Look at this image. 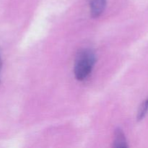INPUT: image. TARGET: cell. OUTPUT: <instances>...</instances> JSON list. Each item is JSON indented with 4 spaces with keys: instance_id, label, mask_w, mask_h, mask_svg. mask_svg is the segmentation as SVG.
<instances>
[{
    "instance_id": "6da1fadb",
    "label": "cell",
    "mask_w": 148,
    "mask_h": 148,
    "mask_svg": "<svg viewBox=\"0 0 148 148\" xmlns=\"http://www.w3.org/2000/svg\"><path fill=\"white\" fill-rule=\"evenodd\" d=\"M96 62L95 52L90 49L79 51L76 56L74 66V73L77 80L86 79L92 72Z\"/></svg>"
},
{
    "instance_id": "7a4b0ae2",
    "label": "cell",
    "mask_w": 148,
    "mask_h": 148,
    "mask_svg": "<svg viewBox=\"0 0 148 148\" xmlns=\"http://www.w3.org/2000/svg\"><path fill=\"white\" fill-rule=\"evenodd\" d=\"M107 0H90V15L93 18L98 17L105 10Z\"/></svg>"
},
{
    "instance_id": "3957f363",
    "label": "cell",
    "mask_w": 148,
    "mask_h": 148,
    "mask_svg": "<svg viewBox=\"0 0 148 148\" xmlns=\"http://www.w3.org/2000/svg\"><path fill=\"white\" fill-rule=\"evenodd\" d=\"M113 147L115 148L128 147L125 134H124V133L123 132V131L120 128L116 129V130L114 131Z\"/></svg>"
},
{
    "instance_id": "277c9868",
    "label": "cell",
    "mask_w": 148,
    "mask_h": 148,
    "mask_svg": "<svg viewBox=\"0 0 148 148\" xmlns=\"http://www.w3.org/2000/svg\"><path fill=\"white\" fill-rule=\"evenodd\" d=\"M148 112V99L146 100L142 106H140V109H139L138 114H137V119L138 121H140V120L143 119L145 115L147 114Z\"/></svg>"
},
{
    "instance_id": "5b68a950",
    "label": "cell",
    "mask_w": 148,
    "mask_h": 148,
    "mask_svg": "<svg viewBox=\"0 0 148 148\" xmlns=\"http://www.w3.org/2000/svg\"><path fill=\"white\" fill-rule=\"evenodd\" d=\"M1 66H2V62H1V56H0V72H1Z\"/></svg>"
}]
</instances>
